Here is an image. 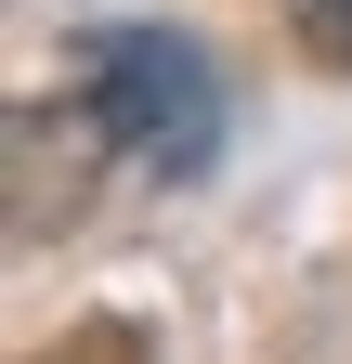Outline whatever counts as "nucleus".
Returning <instances> with one entry per match:
<instances>
[{"label": "nucleus", "instance_id": "obj_2", "mask_svg": "<svg viewBox=\"0 0 352 364\" xmlns=\"http://www.w3.org/2000/svg\"><path fill=\"white\" fill-rule=\"evenodd\" d=\"M287 26H300V53H326L352 78V0H287Z\"/></svg>", "mask_w": 352, "mask_h": 364}, {"label": "nucleus", "instance_id": "obj_1", "mask_svg": "<svg viewBox=\"0 0 352 364\" xmlns=\"http://www.w3.org/2000/svg\"><path fill=\"white\" fill-rule=\"evenodd\" d=\"M66 53H78V91H92V117L118 130L130 169L196 182L222 156V65H209L183 26H78Z\"/></svg>", "mask_w": 352, "mask_h": 364}]
</instances>
